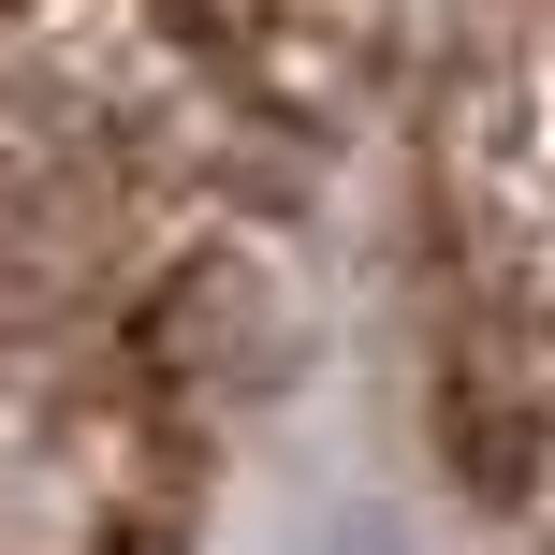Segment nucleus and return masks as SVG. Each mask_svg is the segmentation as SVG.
Returning <instances> with one entry per match:
<instances>
[{"label": "nucleus", "mask_w": 555, "mask_h": 555, "mask_svg": "<svg viewBox=\"0 0 555 555\" xmlns=\"http://www.w3.org/2000/svg\"><path fill=\"white\" fill-rule=\"evenodd\" d=\"M365 0H0V555H162L278 336Z\"/></svg>", "instance_id": "f257e3e1"}]
</instances>
